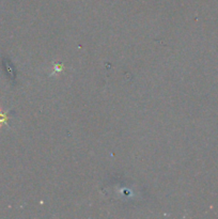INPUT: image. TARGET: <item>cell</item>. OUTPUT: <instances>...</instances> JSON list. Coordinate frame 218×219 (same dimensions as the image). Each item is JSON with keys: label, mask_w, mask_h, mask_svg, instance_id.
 Instances as JSON below:
<instances>
[{"label": "cell", "mask_w": 218, "mask_h": 219, "mask_svg": "<svg viewBox=\"0 0 218 219\" xmlns=\"http://www.w3.org/2000/svg\"><path fill=\"white\" fill-rule=\"evenodd\" d=\"M8 119H9V117H8L7 112H5V113H1V112H0V124L8 123Z\"/></svg>", "instance_id": "obj_2"}, {"label": "cell", "mask_w": 218, "mask_h": 219, "mask_svg": "<svg viewBox=\"0 0 218 219\" xmlns=\"http://www.w3.org/2000/svg\"><path fill=\"white\" fill-rule=\"evenodd\" d=\"M54 68H55V71L52 72V74H56V73H60L62 71V68H63V65H62L61 63H56L54 62Z\"/></svg>", "instance_id": "obj_1"}]
</instances>
